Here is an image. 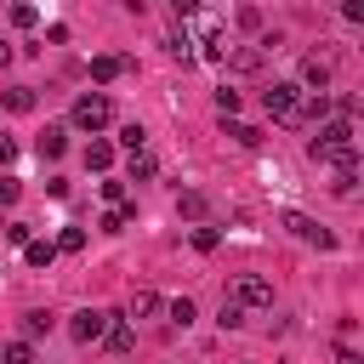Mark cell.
I'll return each instance as SVG.
<instances>
[{"label":"cell","mask_w":364,"mask_h":364,"mask_svg":"<svg viewBox=\"0 0 364 364\" xmlns=\"http://www.w3.org/2000/svg\"><path fill=\"white\" fill-rule=\"evenodd\" d=\"M34 336H51V313H46V307H34V313H23V341L34 347Z\"/></svg>","instance_id":"12"},{"label":"cell","mask_w":364,"mask_h":364,"mask_svg":"<svg viewBox=\"0 0 364 364\" xmlns=\"http://www.w3.org/2000/svg\"><path fill=\"white\" fill-rule=\"evenodd\" d=\"M57 250H85V228H63L57 233Z\"/></svg>","instance_id":"25"},{"label":"cell","mask_w":364,"mask_h":364,"mask_svg":"<svg viewBox=\"0 0 364 364\" xmlns=\"http://www.w3.org/2000/svg\"><path fill=\"white\" fill-rule=\"evenodd\" d=\"M34 17H40L34 6H11V23H17V28H34Z\"/></svg>","instance_id":"28"},{"label":"cell","mask_w":364,"mask_h":364,"mask_svg":"<svg viewBox=\"0 0 364 364\" xmlns=\"http://www.w3.org/2000/svg\"><path fill=\"white\" fill-rule=\"evenodd\" d=\"M6 108H11V114H28V108H34V91H28V85H11V91H6Z\"/></svg>","instance_id":"18"},{"label":"cell","mask_w":364,"mask_h":364,"mask_svg":"<svg viewBox=\"0 0 364 364\" xmlns=\"http://www.w3.org/2000/svg\"><path fill=\"white\" fill-rule=\"evenodd\" d=\"M0 364H34V347L28 341H6L0 347Z\"/></svg>","instance_id":"16"},{"label":"cell","mask_w":364,"mask_h":364,"mask_svg":"<svg viewBox=\"0 0 364 364\" xmlns=\"http://www.w3.org/2000/svg\"><path fill=\"white\" fill-rule=\"evenodd\" d=\"M176 210H182L188 222H199V216H205L210 205H205V193H182V199H176Z\"/></svg>","instance_id":"20"},{"label":"cell","mask_w":364,"mask_h":364,"mask_svg":"<svg viewBox=\"0 0 364 364\" xmlns=\"http://www.w3.org/2000/svg\"><path fill=\"white\" fill-rule=\"evenodd\" d=\"M17 193H23V188H17L11 176H6V182H0V205H17Z\"/></svg>","instance_id":"32"},{"label":"cell","mask_w":364,"mask_h":364,"mask_svg":"<svg viewBox=\"0 0 364 364\" xmlns=\"http://www.w3.org/2000/svg\"><path fill=\"white\" fill-rule=\"evenodd\" d=\"M165 313H171V324H193V301H188V296L165 301Z\"/></svg>","instance_id":"23"},{"label":"cell","mask_w":364,"mask_h":364,"mask_svg":"<svg viewBox=\"0 0 364 364\" xmlns=\"http://www.w3.org/2000/svg\"><path fill=\"white\" fill-rule=\"evenodd\" d=\"M336 364H364V358H358L353 347H336Z\"/></svg>","instance_id":"34"},{"label":"cell","mask_w":364,"mask_h":364,"mask_svg":"<svg viewBox=\"0 0 364 364\" xmlns=\"http://www.w3.org/2000/svg\"><path fill=\"white\" fill-rule=\"evenodd\" d=\"M228 57H233V68H239V74H256V68H262V51H256V46H245V51H228Z\"/></svg>","instance_id":"17"},{"label":"cell","mask_w":364,"mask_h":364,"mask_svg":"<svg viewBox=\"0 0 364 364\" xmlns=\"http://www.w3.org/2000/svg\"><path fill=\"white\" fill-rule=\"evenodd\" d=\"M108 324H114V313L85 307V313H74V318H68V336H74V341H102V336H108Z\"/></svg>","instance_id":"5"},{"label":"cell","mask_w":364,"mask_h":364,"mask_svg":"<svg viewBox=\"0 0 364 364\" xmlns=\"http://www.w3.org/2000/svg\"><path fill=\"white\" fill-rule=\"evenodd\" d=\"M159 307H165L159 290H131V307H125V313H131V318H154Z\"/></svg>","instance_id":"11"},{"label":"cell","mask_w":364,"mask_h":364,"mask_svg":"<svg viewBox=\"0 0 364 364\" xmlns=\"http://www.w3.org/2000/svg\"><path fill=\"white\" fill-rule=\"evenodd\" d=\"M307 154L324 159V165H336V171H358V142H353V125L347 119H324L318 136L307 142Z\"/></svg>","instance_id":"1"},{"label":"cell","mask_w":364,"mask_h":364,"mask_svg":"<svg viewBox=\"0 0 364 364\" xmlns=\"http://www.w3.org/2000/svg\"><path fill=\"white\" fill-rule=\"evenodd\" d=\"M119 74H125V57H114V51L91 57V80H97V85H108V80H119Z\"/></svg>","instance_id":"8"},{"label":"cell","mask_w":364,"mask_h":364,"mask_svg":"<svg viewBox=\"0 0 364 364\" xmlns=\"http://www.w3.org/2000/svg\"><path fill=\"white\" fill-rule=\"evenodd\" d=\"M154 171H159V165H154V154H148V148H142V154H131V182H148Z\"/></svg>","instance_id":"19"},{"label":"cell","mask_w":364,"mask_h":364,"mask_svg":"<svg viewBox=\"0 0 364 364\" xmlns=\"http://www.w3.org/2000/svg\"><path fill=\"white\" fill-rule=\"evenodd\" d=\"M6 239L11 245H28V222H6Z\"/></svg>","instance_id":"31"},{"label":"cell","mask_w":364,"mask_h":364,"mask_svg":"<svg viewBox=\"0 0 364 364\" xmlns=\"http://www.w3.org/2000/svg\"><path fill=\"white\" fill-rule=\"evenodd\" d=\"M341 199H353V188H358V171H336V182H330Z\"/></svg>","instance_id":"26"},{"label":"cell","mask_w":364,"mask_h":364,"mask_svg":"<svg viewBox=\"0 0 364 364\" xmlns=\"http://www.w3.org/2000/svg\"><path fill=\"white\" fill-rule=\"evenodd\" d=\"M228 136H233L239 148H256V142H262V131H256V125H239V119L228 125Z\"/></svg>","instance_id":"21"},{"label":"cell","mask_w":364,"mask_h":364,"mask_svg":"<svg viewBox=\"0 0 364 364\" xmlns=\"http://www.w3.org/2000/svg\"><path fill=\"white\" fill-rule=\"evenodd\" d=\"M193 250H216V228H193Z\"/></svg>","instance_id":"30"},{"label":"cell","mask_w":364,"mask_h":364,"mask_svg":"<svg viewBox=\"0 0 364 364\" xmlns=\"http://www.w3.org/2000/svg\"><path fill=\"white\" fill-rule=\"evenodd\" d=\"M102 199L119 210V205H125V182H102Z\"/></svg>","instance_id":"29"},{"label":"cell","mask_w":364,"mask_h":364,"mask_svg":"<svg viewBox=\"0 0 364 364\" xmlns=\"http://www.w3.org/2000/svg\"><path fill=\"white\" fill-rule=\"evenodd\" d=\"M6 63H11V46H6V40H0V68H6Z\"/></svg>","instance_id":"35"},{"label":"cell","mask_w":364,"mask_h":364,"mask_svg":"<svg viewBox=\"0 0 364 364\" xmlns=\"http://www.w3.org/2000/svg\"><path fill=\"white\" fill-rule=\"evenodd\" d=\"M131 216H136V205H119V210H108V216H102V233H119Z\"/></svg>","instance_id":"22"},{"label":"cell","mask_w":364,"mask_h":364,"mask_svg":"<svg viewBox=\"0 0 364 364\" xmlns=\"http://www.w3.org/2000/svg\"><path fill=\"white\" fill-rule=\"evenodd\" d=\"M63 154H68V131L63 125H46L40 131V159H63Z\"/></svg>","instance_id":"9"},{"label":"cell","mask_w":364,"mask_h":364,"mask_svg":"<svg viewBox=\"0 0 364 364\" xmlns=\"http://www.w3.org/2000/svg\"><path fill=\"white\" fill-rule=\"evenodd\" d=\"M262 108H267L273 119H296V108H301V85H296V80L267 85V91H262Z\"/></svg>","instance_id":"4"},{"label":"cell","mask_w":364,"mask_h":364,"mask_svg":"<svg viewBox=\"0 0 364 364\" xmlns=\"http://www.w3.org/2000/svg\"><path fill=\"white\" fill-rule=\"evenodd\" d=\"M216 324H222V330H239V324H245V313H239L233 301H222V313H216Z\"/></svg>","instance_id":"27"},{"label":"cell","mask_w":364,"mask_h":364,"mask_svg":"<svg viewBox=\"0 0 364 364\" xmlns=\"http://www.w3.org/2000/svg\"><path fill=\"white\" fill-rule=\"evenodd\" d=\"M119 148H125V154H142V148H148V131H142V125H119Z\"/></svg>","instance_id":"15"},{"label":"cell","mask_w":364,"mask_h":364,"mask_svg":"<svg viewBox=\"0 0 364 364\" xmlns=\"http://www.w3.org/2000/svg\"><path fill=\"white\" fill-rule=\"evenodd\" d=\"M284 228H290L301 245H318V250H330V245H336V233H330V228H318V222H313V216H301V210H284Z\"/></svg>","instance_id":"6"},{"label":"cell","mask_w":364,"mask_h":364,"mask_svg":"<svg viewBox=\"0 0 364 364\" xmlns=\"http://www.w3.org/2000/svg\"><path fill=\"white\" fill-rule=\"evenodd\" d=\"M23 256H28L34 267H51V256H57V245H51V239H28V245H23Z\"/></svg>","instance_id":"14"},{"label":"cell","mask_w":364,"mask_h":364,"mask_svg":"<svg viewBox=\"0 0 364 364\" xmlns=\"http://www.w3.org/2000/svg\"><path fill=\"white\" fill-rule=\"evenodd\" d=\"M11 159H17V142H11L6 131H0V165H11Z\"/></svg>","instance_id":"33"},{"label":"cell","mask_w":364,"mask_h":364,"mask_svg":"<svg viewBox=\"0 0 364 364\" xmlns=\"http://www.w3.org/2000/svg\"><path fill=\"white\" fill-rule=\"evenodd\" d=\"M239 313H262V307H273V284L262 279V273H239L233 279V296H228Z\"/></svg>","instance_id":"3"},{"label":"cell","mask_w":364,"mask_h":364,"mask_svg":"<svg viewBox=\"0 0 364 364\" xmlns=\"http://www.w3.org/2000/svg\"><path fill=\"white\" fill-rule=\"evenodd\" d=\"M102 341H108V353H131V347H136V336H131V324H119V318L108 324V336H102Z\"/></svg>","instance_id":"13"},{"label":"cell","mask_w":364,"mask_h":364,"mask_svg":"<svg viewBox=\"0 0 364 364\" xmlns=\"http://www.w3.org/2000/svg\"><path fill=\"white\" fill-rule=\"evenodd\" d=\"M330 74H336V63H330V57H318V51H313V57H301V91L324 97V91H330Z\"/></svg>","instance_id":"7"},{"label":"cell","mask_w":364,"mask_h":364,"mask_svg":"<svg viewBox=\"0 0 364 364\" xmlns=\"http://www.w3.org/2000/svg\"><path fill=\"white\" fill-rule=\"evenodd\" d=\"M108 119H114V102H108L102 91H80L74 108H68V125H80V131H91V136H97Z\"/></svg>","instance_id":"2"},{"label":"cell","mask_w":364,"mask_h":364,"mask_svg":"<svg viewBox=\"0 0 364 364\" xmlns=\"http://www.w3.org/2000/svg\"><path fill=\"white\" fill-rule=\"evenodd\" d=\"M216 114H222V119H233V114H239V91H228V85H222V91H216Z\"/></svg>","instance_id":"24"},{"label":"cell","mask_w":364,"mask_h":364,"mask_svg":"<svg viewBox=\"0 0 364 364\" xmlns=\"http://www.w3.org/2000/svg\"><path fill=\"white\" fill-rule=\"evenodd\" d=\"M108 165H114V142L91 136V142H85V171H108Z\"/></svg>","instance_id":"10"}]
</instances>
